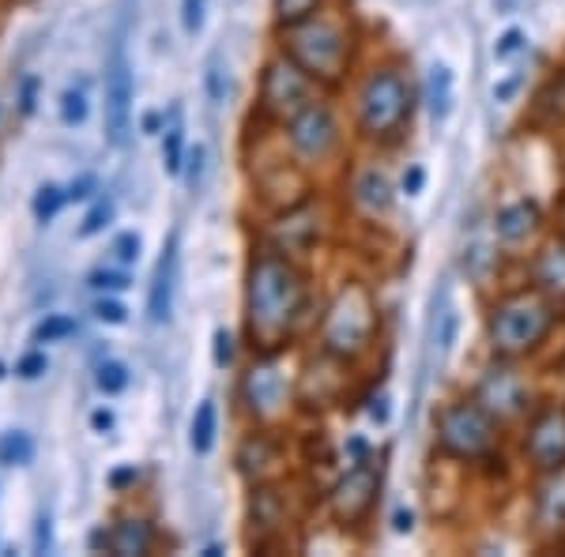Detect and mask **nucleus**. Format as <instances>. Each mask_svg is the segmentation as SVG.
Returning a JSON list of instances; mask_svg holds the SVG:
<instances>
[{"instance_id":"1","label":"nucleus","mask_w":565,"mask_h":557,"mask_svg":"<svg viewBox=\"0 0 565 557\" xmlns=\"http://www.w3.org/2000/svg\"><path fill=\"white\" fill-rule=\"evenodd\" d=\"M309 279L295 257L260 245L245 264V335L253 354H282L306 321Z\"/></svg>"},{"instance_id":"2","label":"nucleus","mask_w":565,"mask_h":557,"mask_svg":"<svg viewBox=\"0 0 565 557\" xmlns=\"http://www.w3.org/2000/svg\"><path fill=\"white\" fill-rule=\"evenodd\" d=\"M562 306L551 301L543 290H535L532 282L516 290H505L501 298L490 301L487 309V343L494 358H513L521 362L527 354H535L551 340L558 328Z\"/></svg>"},{"instance_id":"3","label":"nucleus","mask_w":565,"mask_h":557,"mask_svg":"<svg viewBox=\"0 0 565 557\" xmlns=\"http://www.w3.org/2000/svg\"><path fill=\"white\" fill-rule=\"evenodd\" d=\"M279 50L287 53L295 65H302L321 87H340L354 65V50H359V31L348 15H335L321 8L298 26L279 31Z\"/></svg>"},{"instance_id":"4","label":"nucleus","mask_w":565,"mask_h":557,"mask_svg":"<svg viewBox=\"0 0 565 557\" xmlns=\"http://www.w3.org/2000/svg\"><path fill=\"white\" fill-rule=\"evenodd\" d=\"M418 106V90L404 65L385 61L373 65L359 87V109H354V129L366 143H396L407 132Z\"/></svg>"},{"instance_id":"5","label":"nucleus","mask_w":565,"mask_h":557,"mask_svg":"<svg viewBox=\"0 0 565 557\" xmlns=\"http://www.w3.org/2000/svg\"><path fill=\"white\" fill-rule=\"evenodd\" d=\"M377 324H381V309H377L373 290L366 282H343V287L335 290V298L328 301L317 343H321L324 354L354 365L373 351Z\"/></svg>"},{"instance_id":"6","label":"nucleus","mask_w":565,"mask_h":557,"mask_svg":"<svg viewBox=\"0 0 565 557\" xmlns=\"http://www.w3.org/2000/svg\"><path fill=\"white\" fill-rule=\"evenodd\" d=\"M434 444L445 460L487 463L501 449V422L471 392L434 410Z\"/></svg>"},{"instance_id":"7","label":"nucleus","mask_w":565,"mask_h":557,"mask_svg":"<svg viewBox=\"0 0 565 557\" xmlns=\"http://www.w3.org/2000/svg\"><path fill=\"white\" fill-rule=\"evenodd\" d=\"M238 399L257 426H279L287 418V410L298 404V388L279 365V354H253L249 369L242 373Z\"/></svg>"},{"instance_id":"8","label":"nucleus","mask_w":565,"mask_h":557,"mask_svg":"<svg viewBox=\"0 0 565 557\" xmlns=\"http://www.w3.org/2000/svg\"><path fill=\"white\" fill-rule=\"evenodd\" d=\"M317 90H321V84H317L302 65H295V61L279 50L276 57H268L260 68L257 109H260L264 121L287 125L298 109H306L309 103H313Z\"/></svg>"},{"instance_id":"9","label":"nucleus","mask_w":565,"mask_h":557,"mask_svg":"<svg viewBox=\"0 0 565 557\" xmlns=\"http://www.w3.org/2000/svg\"><path fill=\"white\" fill-rule=\"evenodd\" d=\"M282 143H287V151L295 154L306 170L324 167V162H332L343 148L340 117H335V109L328 103L313 98V103L306 109H298V114L282 125Z\"/></svg>"},{"instance_id":"10","label":"nucleus","mask_w":565,"mask_h":557,"mask_svg":"<svg viewBox=\"0 0 565 557\" xmlns=\"http://www.w3.org/2000/svg\"><path fill=\"white\" fill-rule=\"evenodd\" d=\"M381 482H385V468H381L377 456L354 460L328 490V513H332L335 524L348 527V532L370 524L373 508L381 501Z\"/></svg>"},{"instance_id":"11","label":"nucleus","mask_w":565,"mask_h":557,"mask_svg":"<svg viewBox=\"0 0 565 557\" xmlns=\"http://www.w3.org/2000/svg\"><path fill=\"white\" fill-rule=\"evenodd\" d=\"M136 72L132 61L125 53V45H114V53L106 57V103H103V125H106V143L109 148H129L136 132Z\"/></svg>"},{"instance_id":"12","label":"nucleus","mask_w":565,"mask_h":557,"mask_svg":"<svg viewBox=\"0 0 565 557\" xmlns=\"http://www.w3.org/2000/svg\"><path fill=\"white\" fill-rule=\"evenodd\" d=\"M476 399L490 415L498 418L501 426L509 422H524L532 415V388H527V377L516 369L513 358H494L482 369L479 385H476Z\"/></svg>"},{"instance_id":"13","label":"nucleus","mask_w":565,"mask_h":557,"mask_svg":"<svg viewBox=\"0 0 565 557\" xmlns=\"http://www.w3.org/2000/svg\"><path fill=\"white\" fill-rule=\"evenodd\" d=\"M521 452L535 474L565 468V404H540L524 418Z\"/></svg>"},{"instance_id":"14","label":"nucleus","mask_w":565,"mask_h":557,"mask_svg":"<svg viewBox=\"0 0 565 557\" xmlns=\"http://www.w3.org/2000/svg\"><path fill=\"white\" fill-rule=\"evenodd\" d=\"M234 471H238L249 486L276 479L282 471V441L276 437V426H257L253 433L242 437L238 452H234Z\"/></svg>"},{"instance_id":"15","label":"nucleus","mask_w":565,"mask_h":557,"mask_svg":"<svg viewBox=\"0 0 565 557\" xmlns=\"http://www.w3.org/2000/svg\"><path fill=\"white\" fill-rule=\"evenodd\" d=\"M321 237V218H317V204L313 196H306L302 204L295 207H282L271 223V234H268V245L287 257H306L313 249V242Z\"/></svg>"},{"instance_id":"16","label":"nucleus","mask_w":565,"mask_h":557,"mask_svg":"<svg viewBox=\"0 0 565 557\" xmlns=\"http://www.w3.org/2000/svg\"><path fill=\"white\" fill-rule=\"evenodd\" d=\"M174 294H178V231L162 242L159 264L151 271L148 287V321L154 328H167L174 321Z\"/></svg>"},{"instance_id":"17","label":"nucleus","mask_w":565,"mask_h":557,"mask_svg":"<svg viewBox=\"0 0 565 557\" xmlns=\"http://www.w3.org/2000/svg\"><path fill=\"white\" fill-rule=\"evenodd\" d=\"M527 282L535 290H543L551 301L565 306V234H554L551 242H543L527 260Z\"/></svg>"},{"instance_id":"18","label":"nucleus","mask_w":565,"mask_h":557,"mask_svg":"<svg viewBox=\"0 0 565 557\" xmlns=\"http://www.w3.org/2000/svg\"><path fill=\"white\" fill-rule=\"evenodd\" d=\"M159 543V532L148 516L140 513H125L117 519H109V554L114 557H148Z\"/></svg>"},{"instance_id":"19","label":"nucleus","mask_w":565,"mask_h":557,"mask_svg":"<svg viewBox=\"0 0 565 557\" xmlns=\"http://www.w3.org/2000/svg\"><path fill=\"white\" fill-rule=\"evenodd\" d=\"M540 226H543V212H540V204L527 196L509 200L494 215V237L501 245H524L532 234H540Z\"/></svg>"},{"instance_id":"20","label":"nucleus","mask_w":565,"mask_h":557,"mask_svg":"<svg viewBox=\"0 0 565 557\" xmlns=\"http://www.w3.org/2000/svg\"><path fill=\"white\" fill-rule=\"evenodd\" d=\"M245 519L249 527H257V535H279L287 524V501L271 482H257L245 501Z\"/></svg>"},{"instance_id":"21","label":"nucleus","mask_w":565,"mask_h":557,"mask_svg":"<svg viewBox=\"0 0 565 557\" xmlns=\"http://www.w3.org/2000/svg\"><path fill=\"white\" fill-rule=\"evenodd\" d=\"M535 532L562 535L565 532V468L543 474L535 490Z\"/></svg>"},{"instance_id":"22","label":"nucleus","mask_w":565,"mask_h":557,"mask_svg":"<svg viewBox=\"0 0 565 557\" xmlns=\"http://www.w3.org/2000/svg\"><path fill=\"white\" fill-rule=\"evenodd\" d=\"M351 196L366 215H388L392 200H396V189H392L385 170L366 167V170H359V178L351 181Z\"/></svg>"},{"instance_id":"23","label":"nucleus","mask_w":565,"mask_h":557,"mask_svg":"<svg viewBox=\"0 0 565 557\" xmlns=\"http://www.w3.org/2000/svg\"><path fill=\"white\" fill-rule=\"evenodd\" d=\"M423 103H426V109H430V117L437 125L449 121L452 103H457V76H452V68L441 65V61H434L430 72H426Z\"/></svg>"},{"instance_id":"24","label":"nucleus","mask_w":565,"mask_h":557,"mask_svg":"<svg viewBox=\"0 0 565 557\" xmlns=\"http://www.w3.org/2000/svg\"><path fill=\"white\" fill-rule=\"evenodd\" d=\"M185 154H189L185 114H181V106L174 103L170 106V117H167V129H162V170H167L170 178H181V170H185Z\"/></svg>"},{"instance_id":"25","label":"nucleus","mask_w":565,"mask_h":557,"mask_svg":"<svg viewBox=\"0 0 565 557\" xmlns=\"http://www.w3.org/2000/svg\"><path fill=\"white\" fill-rule=\"evenodd\" d=\"M218 441V404L215 396H204L193 410V422H189V449L193 456H212Z\"/></svg>"},{"instance_id":"26","label":"nucleus","mask_w":565,"mask_h":557,"mask_svg":"<svg viewBox=\"0 0 565 557\" xmlns=\"http://www.w3.org/2000/svg\"><path fill=\"white\" fill-rule=\"evenodd\" d=\"M65 207H68V189L65 185H57V181H42V185L34 189L31 215H34V223H39V226H53Z\"/></svg>"},{"instance_id":"27","label":"nucleus","mask_w":565,"mask_h":557,"mask_svg":"<svg viewBox=\"0 0 565 557\" xmlns=\"http://www.w3.org/2000/svg\"><path fill=\"white\" fill-rule=\"evenodd\" d=\"M34 452H39V444H34V437L26 429H4L0 433V468H31Z\"/></svg>"},{"instance_id":"28","label":"nucleus","mask_w":565,"mask_h":557,"mask_svg":"<svg viewBox=\"0 0 565 557\" xmlns=\"http://www.w3.org/2000/svg\"><path fill=\"white\" fill-rule=\"evenodd\" d=\"M79 332V324H76V317H68V313H45L39 324H34V332H31V343L34 346H53V343H68L72 335Z\"/></svg>"},{"instance_id":"29","label":"nucleus","mask_w":565,"mask_h":557,"mask_svg":"<svg viewBox=\"0 0 565 557\" xmlns=\"http://www.w3.org/2000/svg\"><path fill=\"white\" fill-rule=\"evenodd\" d=\"M129 385H132V369L121 358H103L95 365V388L103 392L106 399L129 392Z\"/></svg>"},{"instance_id":"30","label":"nucleus","mask_w":565,"mask_h":557,"mask_svg":"<svg viewBox=\"0 0 565 557\" xmlns=\"http://www.w3.org/2000/svg\"><path fill=\"white\" fill-rule=\"evenodd\" d=\"M57 114H61V125H65V129H79V125H84L87 117H90L87 84H68L65 90H61Z\"/></svg>"},{"instance_id":"31","label":"nucleus","mask_w":565,"mask_h":557,"mask_svg":"<svg viewBox=\"0 0 565 557\" xmlns=\"http://www.w3.org/2000/svg\"><path fill=\"white\" fill-rule=\"evenodd\" d=\"M114 218H117V200L114 196H95L87 207V215H84V223H79L76 237L79 242H90V237L106 234L109 226H114Z\"/></svg>"},{"instance_id":"32","label":"nucleus","mask_w":565,"mask_h":557,"mask_svg":"<svg viewBox=\"0 0 565 557\" xmlns=\"http://www.w3.org/2000/svg\"><path fill=\"white\" fill-rule=\"evenodd\" d=\"M324 8V0H271V20H276V31H287V26H298L309 15H317Z\"/></svg>"},{"instance_id":"33","label":"nucleus","mask_w":565,"mask_h":557,"mask_svg":"<svg viewBox=\"0 0 565 557\" xmlns=\"http://www.w3.org/2000/svg\"><path fill=\"white\" fill-rule=\"evenodd\" d=\"M87 287L95 290V294H125V290L132 287V276H129V268H125V264H121V268H106V264H103V268H95L87 276Z\"/></svg>"},{"instance_id":"34","label":"nucleus","mask_w":565,"mask_h":557,"mask_svg":"<svg viewBox=\"0 0 565 557\" xmlns=\"http://www.w3.org/2000/svg\"><path fill=\"white\" fill-rule=\"evenodd\" d=\"M45 373H50V354H45V346H31V351H23L12 365V377L23 381V385H34Z\"/></svg>"},{"instance_id":"35","label":"nucleus","mask_w":565,"mask_h":557,"mask_svg":"<svg viewBox=\"0 0 565 557\" xmlns=\"http://www.w3.org/2000/svg\"><path fill=\"white\" fill-rule=\"evenodd\" d=\"M226 87H231V72H226V65H223V53H215V57L207 61V72H204L207 103L226 106Z\"/></svg>"},{"instance_id":"36","label":"nucleus","mask_w":565,"mask_h":557,"mask_svg":"<svg viewBox=\"0 0 565 557\" xmlns=\"http://www.w3.org/2000/svg\"><path fill=\"white\" fill-rule=\"evenodd\" d=\"M90 313H95V321L106 324V328L129 324V306H125V301L117 298V294H98L95 306H90Z\"/></svg>"},{"instance_id":"37","label":"nucleus","mask_w":565,"mask_h":557,"mask_svg":"<svg viewBox=\"0 0 565 557\" xmlns=\"http://www.w3.org/2000/svg\"><path fill=\"white\" fill-rule=\"evenodd\" d=\"M181 178H185V185H189V193H193V196L204 189V178H207V148H204V143H193V148H189Z\"/></svg>"},{"instance_id":"38","label":"nucleus","mask_w":565,"mask_h":557,"mask_svg":"<svg viewBox=\"0 0 565 557\" xmlns=\"http://www.w3.org/2000/svg\"><path fill=\"white\" fill-rule=\"evenodd\" d=\"M109 253H114L117 264L132 268V264H140V257H143V237L136 231H121L114 237V245H109Z\"/></svg>"},{"instance_id":"39","label":"nucleus","mask_w":565,"mask_h":557,"mask_svg":"<svg viewBox=\"0 0 565 557\" xmlns=\"http://www.w3.org/2000/svg\"><path fill=\"white\" fill-rule=\"evenodd\" d=\"M39 95H42V76L26 72V76L20 79V87H15V103H20V117H34V114H39Z\"/></svg>"},{"instance_id":"40","label":"nucleus","mask_w":565,"mask_h":557,"mask_svg":"<svg viewBox=\"0 0 565 557\" xmlns=\"http://www.w3.org/2000/svg\"><path fill=\"white\" fill-rule=\"evenodd\" d=\"M212 358H215V369H231L234 358H238V346H234V332H231V328H215Z\"/></svg>"},{"instance_id":"41","label":"nucleus","mask_w":565,"mask_h":557,"mask_svg":"<svg viewBox=\"0 0 565 557\" xmlns=\"http://www.w3.org/2000/svg\"><path fill=\"white\" fill-rule=\"evenodd\" d=\"M207 23V0H181V31L196 39Z\"/></svg>"},{"instance_id":"42","label":"nucleus","mask_w":565,"mask_h":557,"mask_svg":"<svg viewBox=\"0 0 565 557\" xmlns=\"http://www.w3.org/2000/svg\"><path fill=\"white\" fill-rule=\"evenodd\" d=\"M524 42H527V34L521 31V26H509V31L494 42V61H509L513 53L524 50Z\"/></svg>"},{"instance_id":"43","label":"nucleus","mask_w":565,"mask_h":557,"mask_svg":"<svg viewBox=\"0 0 565 557\" xmlns=\"http://www.w3.org/2000/svg\"><path fill=\"white\" fill-rule=\"evenodd\" d=\"M65 189H68V204H84V200H95L98 178L95 173H79V178H72Z\"/></svg>"},{"instance_id":"44","label":"nucleus","mask_w":565,"mask_h":557,"mask_svg":"<svg viewBox=\"0 0 565 557\" xmlns=\"http://www.w3.org/2000/svg\"><path fill=\"white\" fill-rule=\"evenodd\" d=\"M426 189V167L423 162H407L404 178H399V193L404 196H418Z\"/></svg>"},{"instance_id":"45","label":"nucleus","mask_w":565,"mask_h":557,"mask_svg":"<svg viewBox=\"0 0 565 557\" xmlns=\"http://www.w3.org/2000/svg\"><path fill=\"white\" fill-rule=\"evenodd\" d=\"M34 554H53V516L50 513H39L34 519Z\"/></svg>"},{"instance_id":"46","label":"nucleus","mask_w":565,"mask_h":557,"mask_svg":"<svg viewBox=\"0 0 565 557\" xmlns=\"http://www.w3.org/2000/svg\"><path fill=\"white\" fill-rule=\"evenodd\" d=\"M106 482L114 493H129V490H136V482H140V468H136V463H129V468H117V471H109Z\"/></svg>"},{"instance_id":"47","label":"nucleus","mask_w":565,"mask_h":557,"mask_svg":"<svg viewBox=\"0 0 565 557\" xmlns=\"http://www.w3.org/2000/svg\"><path fill=\"white\" fill-rule=\"evenodd\" d=\"M117 426V415L109 407H98V410H90V429L95 433H109V429Z\"/></svg>"},{"instance_id":"48","label":"nucleus","mask_w":565,"mask_h":557,"mask_svg":"<svg viewBox=\"0 0 565 557\" xmlns=\"http://www.w3.org/2000/svg\"><path fill=\"white\" fill-rule=\"evenodd\" d=\"M452 340H457V313H445V321H441V335H437V343H441V351H449Z\"/></svg>"},{"instance_id":"49","label":"nucleus","mask_w":565,"mask_h":557,"mask_svg":"<svg viewBox=\"0 0 565 557\" xmlns=\"http://www.w3.org/2000/svg\"><path fill=\"white\" fill-rule=\"evenodd\" d=\"M370 418H373V422H381V426L388 422V396H385V392L370 399Z\"/></svg>"},{"instance_id":"50","label":"nucleus","mask_w":565,"mask_h":557,"mask_svg":"<svg viewBox=\"0 0 565 557\" xmlns=\"http://www.w3.org/2000/svg\"><path fill=\"white\" fill-rule=\"evenodd\" d=\"M415 527V516H412V508H399L396 516H392V532L396 535H407Z\"/></svg>"},{"instance_id":"51","label":"nucleus","mask_w":565,"mask_h":557,"mask_svg":"<svg viewBox=\"0 0 565 557\" xmlns=\"http://www.w3.org/2000/svg\"><path fill=\"white\" fill-rule=\"evenodd\" d=\"M140 129L148 136H162V129H167V117H162V114H143Z\"/></svg>"},{"instance_id":"52","label":"nucleus","mask_w":565,"mask_h":557,"mask_svg":"<svg viewBox=\"0 0 565 557\" xmlns=\"http://www.w3.org/2000/svg\"><path fill=\"white\" fill-rule=\"evenodd\" d=\"M516 87H521V79H501V84L494 87V103H509V98L516 95Z\"/></svg>"},{"instance_id":"53","label":"nucleus","mask_w":565,"mask_h":557,"mask_svg":"<svg viewBox=\"0 0 565 557\" xmlns=\"http://www.w3.org/2000/svg\"><path fill=\"white\" fill-rule=\"evenodd\" d=\"M218 554H223V546H218V543H212V546H204V557H218Z\"/></svg>"},{"instance_id":"54","label":"nucleus","mask_w":565,"mask_h":557,"mask_svg":"<svg viewBox=\"0 0 565 557\" xmlns=\"http://www.w3.org/2000/svg\"><path fill=\"white\" fill-rule=\"evenodd\" d=\"M558 223H562V234H565V196H562V204H558Z\"/></svg>"},{"instance_id":"55","label":"nucleus","mask_w":565,"mask_h":557,"mask_svg":"<svg viewBox=\"0 0 565 557\" xmlns=\"http://www.w3.org/2000/svg\"><path fill=\"white\" fill-rule=\"evenodd\" d=\"M8 373H12V369H8V365H4V362H0V381H4V377H8Z\"/></svg>"}]
</instances>
